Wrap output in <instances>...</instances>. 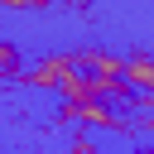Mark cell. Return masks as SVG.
Returning a JSON list of instances; mask_svg holds the SVG:
<instances>
[{
    "label": "cell",
    "instance_id": "obj_1",
    "mask_svg": "<svg viewBox=\"0 0 154 154\" xmlns=\"http://www.w3.org/2000/svg\"><path fill=\"white\" fill-rule=\"evenodd\" d=\"M72 72H77V58H72V53H58V58H43V63H34L24 82H34V87H63Z\"/></svg>",
    "mask_w": 154,
    "mask_h": 154
},
{
    "label": "cell",
    "instance_id": "obj_4",
    "mask_svg": "<svg viewBox=\"0 0 154 154\" xmlns=\"http://www.w3.org/2000/svg\"><path fill=\"white\" fill-rule=\"evenodd\" d=\"M0 67H5V72H14V67H19V53H14L10 43H0Z\"/></svg>",
    "mask_w": 154,
    "mask_h": 154
},
{
    "label": "cell",
    "instance_id": "obj_2",
    "mask_svg": "<svg viewBox=\"0 0 154 154\" xmlns=\"http://www.w3.org/2000/svg\"><path fill=\"white\" fill-rule=\"evenodd\" d=\"M120 82H130V87H140V91H154V58H149V53L125 58V77H120Z\"/></svg>",
    "mask_w": 154,
    "mask_h": 154
},
{
    "label": "cell",
    "instance_id": "obj_3",
    "mask_svg": "<svg viewBox=\"0 0 154 154\" xmlns=\"http://www.w3.org/2000/svg\"><path fill=\"white\" fill-rule=\"evenodd\" d=\"M67 116H72V120H82V125H111L106 101H77V106H67Z\"/></svg>",
    "mask_w": 154,
    "mask_h": 154
}]
</instances>
